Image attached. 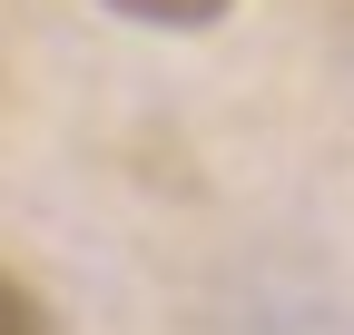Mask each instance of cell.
I'll return each instance as SVG.
<instances>
[{
    "mask_svg": "<svg viewBox=\"0 0 354 335\" xmlns=\"http://www.w3.org/2000/svg\"><path fill=\"white\" fill-rule=\"evenodd\" d=\"M109 10H128V20H148V30H207V20H227L236 0H109Z\"/></svg>",
    "mask_w": 354,
    "mask_h": 335,
    "instance_id": "obj_1",
    "label": "cell"
},
{
    "mask_svg": "<svg viewBox=\"0 0 354 335\" xmlns=\"http://www.w3.org/2000/svg\"><path fill=\"white\" fill-rule=\"evenodd\" d=\"M0 335H59V325H50V306H39L10 266H0Z\"/></svg>",
    "mask_w": 354,
    "mask_h": 335,
    "instance_id": "obj_2",
    "label": "cell"
}]
</instances>
